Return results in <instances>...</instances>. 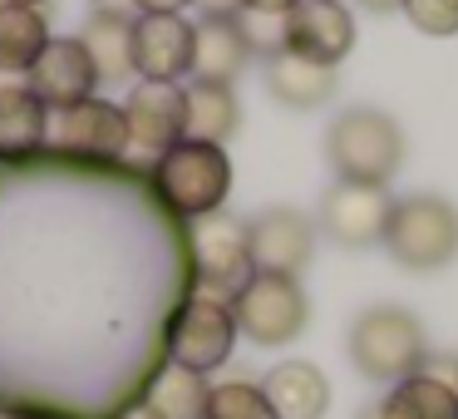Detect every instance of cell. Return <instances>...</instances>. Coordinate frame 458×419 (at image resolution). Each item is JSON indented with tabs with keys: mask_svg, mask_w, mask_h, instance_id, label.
I'll list each match as a JSON object with an SVG mask.
<instances>
[{
	"mask_svg": "<svg viewBox=\"0 0 458 419\" xmlns=\"http://www.w3.org/2000/svg\"><path fill=\"white\" fill-rule=\"evenodd\" d=\"M379 419H458L454 375H438L424 365L419 375L389 385V395L379 399Z\"/></svg>",
	"mask_w": 458,
	"mask_h": 419,
	"instance_id": "d6986e66",
	"label": "cell"
},
{
	"mask_svg": "<svg viewBox=\"0 0 458 419\" xmlns=\"http://www.w3.org/2000/svg\"><path fill=\"white\" fill-rule=\"evenodd\" d=\"M335 70L326 64H310V60H296V55L276 50L267 55V94L286 109H320V104L335 94Z\"/></svg>",
	"mask_w": 458,
	"mask_h": 419,
	"instance_id": "ffe728a7",
	"label": "cell"
},
{
	"mask_svg": "<svg viewBox=\"0 0 458 419\" xmlns=\"http://www.w3.org/2000/svg\"><path fill=\"white\" fill-rule=\"evenodd\" d=\"M80 40H84V50H89L104 84H119L123 74H133V15L99 5V11H89Z\"/></svg>",
	"mask_w": 458,
	"mask_h": 419,
	"instance_id": "44dd1931",
	"label": "cell"
},
{
	"mask_svg": "<svg viewBox=\"0 0 458 419\" xmlns=\"http://www.w3.org/2000/svg\"><path fill=\"white\" fill-rule=\"evenodd\" d=\"M261 395L271 399L276 419H326L330 409V380L310 360H281L261 375Z\"/></svg>",
	"mask_w": 458,
	"mask_h": 419,
	"instance_id": "2e32d148",
	"label": "cell"
},
{
	"mask_svg": "<svg viewBox=\"0 0 458 419\" xmlns=\"http://www.w3.org/2000/svg\"><path fill=\"white\" fill-rule=\"evenodd\" d=\"M296 0H242V15H286Z\"/></svg>",
	"mask_w": 458,
	"mask_h": 419,
	"instance_id": "4316f807",
	"label": "cell"
},
{
	"mask_svg": "<svg viewBox=\"0 0 458 419\" xmlns=\"http://www.w3.org/2000/svg\"><path fill=\"white\" fill-rule=\"evenodd\" d=\"M326 163L335 168V183L389 188V178L404 168V129L385 109L355 104L326 129Z\"/></svg>",
	"mask_w": 458,
	"mask_h": 419,
	"instance_id": "6da1fadb",
	"label": "cell"
},
{
	"mask_svg": "<svg viewBox=\"0 0 458 419\" xmlns=\"http://www.w3.org/2000/svg\"><path fill=\"white\" fill-rule=\"evenodd\" d=\"M50 21L45 11H25V5H0V70L5 74H30L35 60L50 50Z\"/></svg>",
	"mask_w": 458,
	"mask_h": 419,
	"instance_id": "603a6c76",
	"label": "cell"
},
{
	"mask_svg": "<svg viewBox=\"0 0 458 419\" xmlns=\"http://www.w3.org/2000/svg\"><path fill=\"white\" fill-rule=\"evenodd\" d=\"M389 212H394L389 188L330 183V192L320 198V212H316V232H326V237L345 252H365V247H375V242H385Z\"/></svg>",
	"mask_w": 458,
	"mask_h": 419,
	"instance_id": "ba28073f",
	"label": "cell"
},
{
	"mask_svg": "<svg viewBox=\"0 0 458 419\" xmlns=\"http://www.w3.org/2000/svg\"><path fill=\"white\" fill-rule=\"evenodd\" d=\"M99 84L104 80H99V70H94V60H89V50H84L80 35H55L50 50L35 60L25 90H30L50 114H60V109H74V104L94 99Z\"/></svg>",
	"mask_w": 458,
	"mask_h": 419,
	"instance_id": "4fadbf2b",
	"label": "cell"
},
{
	"mask_svg": "<svg viewBox=\"0 0 458 419\" xmlns=\"http://www.w3.org/2000/svg\"><path fill=\"white\" fill-rule=\"evenodd\" d=\"M404 15L419 35H434V40L458 35V0H404Z\"/></svg>",
	"mask_w": 458,
	"mask_h": 419,
	"instance_id": "d4e9b609",
	"label": "cell"
},
{
	"mask_svg": "<svg viewBox=\"0 0 458 419\" xmlns=\"http://www.w3.org/2000/svg\"><path fill=\"white\" fill-rule=\"evenodd\" d=\"M281 50L296 55V60L326 64V70H340L350 50H355V15L335 0H296L286 11V40Z\"/></svg>",
	"mask_w": 458,
	"mask_h": 419,
	"instance_id": "8fae6325",
	"label": "cell"
},
{
	"mask_svg": "<svg viewBox=\"0 0 458 419\" xmlns=\"http://www.w3.org/2000/svg\"><path fill=\"white\" fill-rule=\"evenodd\" d=\"M454 385H458V370H454Z\"/></svg>",
	"mask_w": 458,
	"mask_h": 419,
	"instance_id": "d6a6232c",
	"label": "cell"
},
{
	"mask_svg": "<svg viewBox=\"0 0 458 419\" xmlns=\"http://www.w3.org/2000/svg\"><path fill=\"white\" fill-rule=\"evenodd\" d=\"M360 419H379V405H369V409H360Z\"/></svg>",
	"mask_w": 458,
	"mask_h": 419,
	"instance_id": "1f68e13d",
	"label": "cell"
},
{
	"mask_svg": "<svg viewBox=\"0 0 458 419\" xmlns=\"http://www.w3.org/2000/svg\"><path fill=\"white\" fill-rule=\"evenodd\" d=\"M257 277L247 247V222L232 212H212V218L192 222V281L202 296L232 301L247 281Z\"/></svg>",
	"mask_w": 458,
	"mask_h": 419,
	"instance_id": "52a82bcc",
	"label": "cell"
},
{
	"mask_svg": "<svg viewBox=\"0 0 458 419\" xmlns=\"http://www.w3.org/2000/svg\"><path fill=\"white\" fill-rule=\"evenodd\" d=\"M163 350H168V365H182L192 375H212L232 360L237 350V316H232V301L217 296H192L178 301L168 321V336H163Z\"/></svg>",
	"mask_w": 458,
	"mask_h": 419,
	"instance_id": "5b68a950",
	"label": "cell"
},
{
	"mask_svg": "<svg viewBox=\"0 0 458 419\" xmlns=\"http://www.w3.org/2000/svg\"><path fill=\"white\" fill-rule=\"evenodd\" d=\"M192 0H133V11L139 15H182Z\"/></svg>",
	"mask_w": 458,
	"mask_h": 419,
	"instance_id": "484cf974",
	"label": "cell"
},
{
	"mask_svg": "<svg viewBox=\"0 0 458 419\" xmlns=\"http://www.w3.org/2000/svg\"><path fill=\"white\" fill-rule=\"evenodd\" d=\"M50 119L25 84H0V163H25L50 149Z\"/></svg>",
	"mask_w": 458,
	"mask_h": 419,
	"instance_id": "e0dca14e",
	"label": "cell"
},
{
	"mask_svg": "<svg viewBox=\"0 0 458 419\" xmlns=\"http://www.w3.org/2000/svg\"><path fill=\"white\" fill-rule=\"evenodd\" d=\"M208 375H192V370L163 360L148 375V385L139 389V419H208Z\"/></svg>",
	"mask_w": 458,
	"mask_h": 419,
	"instance_id": "ac0fdd59",
	"label": "cell"
},
{
	"mask_svg": "<svg viewBox=\"0 0 458 419\" xmlns=\"http://www.w3.org/2000/svg\"><path fill=\"white\" fill-rule=\"evenodd\" d=\"M0 419H45V415H35V409H5Z\"/></svg>",
	"mask_w": 458,
	"mask_h": 419,
	"instance_id": "f546056e",
	"label": "cell"
},
{
	"mask_svg": "<svg viewBox=\"0 0 458 419\" xmlns=\"http://www.w3.org/2000/svg\"><path fill=\"white\" fill-rule=\"evenodd\" d=\"M133 74L153 84H178L192 74L188 15H133Z\"/></svg>",
	"mask_w": 458,
	"mask_h": 419,
	"instance_id": "5bb4252c",
	"label": "cell"
},
{
	"mask_svg": "<svg viewBox=\"0 0 458 419\" xmlns=\"http://www.w3.org/2000/svg\"><path fill=\"white\" fill-rule=\"evenodd\" d=\"M350 365L375 385H399L428 365V340L424 326L409 306H369L350 326Z\"/></svg>",
	"mask_w": 458,
	"mask_h": 419,
	"instance_id": "7a4b0ae2",
	"label": "cell"
},
{
	"mask_svg": "<svg viewBox=\"0 0 458 419\" xmlns=\"http://www.w3.org/2000/svg\"><path fill=\"white\" fill-rule=\"evenodd\" d=\"M208 419H276L257 380H222L208 395Z\"/></svg>",
	"mask_w": 458,
	"mask_h": 419,
	"instance_id": "cb8c5ba5",
	"label": "cell"
},
{
	"mask_svg": "<svg viewBox=\"0 0 458 419\" xmlns=\"http://www.w3.org/2000/svg\"><path fill=\"white\" fill-rule=\"evenodd\" d=\"M335 5H345V0H335Z\"/></svg>",
	"mask_w": 458,
	"mask_h": 419,
	"instance_id": "836d02e7",
	"label": "cell"
},
{
	"mask_svg": "<svg viewBox=\"0 0 458 419\" xmlns=\"http://www.w3.org/2000/svg\"><path fill=\"white\" fill-rule=\"evenodd\" d=\"M123 129H129V149L148 153V158L168 153L173 143L188 139V90L139 80L123 94Z\"/></svg>",
	"mask_w": 458,
	"mask_h": 419,
	"instance_id": "9c48e42d",
	"label": "cell"
},
{
	"mask_svg": "<svg viewBox=\"0 0 458 419\" xmlns=\"http://www.w3.org/2000/svg\"><path fill=\"white\" fill-rule=\"evenodd\" d=\"M0 5H25V11H40L45 0H0Z\"/></svg>",
	"mask_w": 458,
	"mask_h": 419,
	"instance_id": "4dcf8cb0",
	"label": "cell"
},
{
	"mask_svg": "<svg viewBox=\"0 0 458 419\" xmlns=\"http://www.w3.org/2000/svg\"><path fill=\"white\" fill-rule=\"evenodd\" d=\"M202 15H242V0H192Z\"/></svg>",
	"mask_w": 458,
	"mask_h": 419,
	"instance_id": "83f0119b",
	"label": "cell"
},
{
	"mask_svg": "<svg viewBox=\"0 0 458 419\" xmlns=\"http://www.w3.org/2000/svg\"><path fill=\"white\" fill-rule=\"evenodd\" d=\"M247 247L251 267L271 271V277H301L306 261L316 257V218H306L301 208H261L257 218H247Z\"/></svg>",
	"mask_w": 458,
	"mask_h": 419,
	"instance_id": "30bf717a",
	"label": "cell"
},
{
	"mask_svg": "<svg viewBox=\"0 0 458 419\" xmlns=\"http://www.w3.org/2000/svg\"><path fill=\"white\" fill-rule=\"evenodd\" d=\"M153 188H158V198L168 202L178 218L202 222V218H212V212H222V202H227L232 158L217 143L182 139V143H173L168 153L153 158Z\"/></svg>",
	"mask_w": 458,
	"mask_h": 419,
	"instance_id": "3957f363",
	"label": "cell"
},
{
	"mask_svg": "<svg viewBox=\"0 0 458 419\" xmlns=\"http://www.w3.org/2000/svg\"><path fill=\"white\" fill-rule=\"evenodd\" d=\"M50 149L70 158H123L129 153V129H123V104L114 99H84L74 109H60L50 119Z\"/></svg>",
	"mask_w": 458,
	"mask_h": 419,
	"instance_id": "7c38bea8",
	"label": "cell"
},
{
	"mask_svg": "<svg viewBox=\"0 0 458 419\" xmlns=\"http://www.w3.org/2000/svg\"><path fill=\"white\" fill-rule=\"evenodd\" d=\"M365 11H375V15H394V11H404V0H360Z\"/></svg>",
	"mask_w": 458,
	"mask_h": 419,
	"instance_id": "f1b7e54d",
	"label": "cell"
},
{
	"mask_svg": "<svg viewBox=\"0 0 458 419\" xmlns=\"http://www.w3.org/2000/svg\"><path fill=\"white\" fill-rule=\"evenodd\" d=\"M251 60V45L242 35L237 15H202L192 25V80L232 84Z\"/></svg>",
	"mask_w": 458,
	"mask_h": 419,
	"instance_id": "9a60e30c",
	"label": "cell"
},
{
	"mask_svg": "<svg viewBox=\"0 0 458 419\" xmlns=\"http://www.w3.org/2000/svg\"><path fill=\"white\" fill-rule=\"evenodd\" d=\"M379 247L404 271H444L458 257V208L438 192H409L394 198L389 227Z\"/></svg>",
	"mask_w": 458,
	"mask_h": 419,
	"instance_id": "277c9868",
	"label": "cell"
},
{
	"mask_svg": "<svg viewBox=\"0 0 458 419\" xmlns=\"http://www.w3.org/2000/svg\"><path fill=\"white\" fill-rule=\"evenodd\" d=\"M182 90H188V139L227 149V139L242 129L237 90H232V84H208V80H192V84H182Z\"/></svg>",
	"mask_w": 458,
	"mask_h": 419,
	"instance_id": "7402d4cb",
	"label": "cell"
},
{
	"mask_svg": "<svg viewBox=\"0 0 458 419\" xmlns=\"http://www.w3.org/2000/svg\"><path fill=\"white\" fill-rule=\"evenodd\" d=\"M232 316H237V336H247L261 350H281L310 326V301L296 277H271L257 271L247 286L232 296Z\"/></svg>",
	"mask_w": 458,
	"mask_h": 419,
	"instance_id": "8992f818",
	"label": "cell"
}]
</instances>
